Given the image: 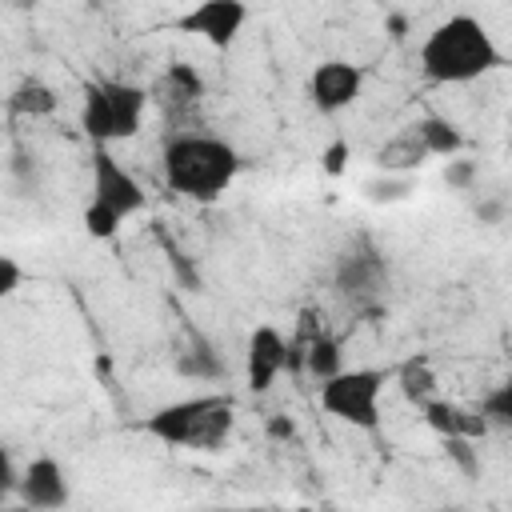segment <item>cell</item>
I'll list each match as a JSON object with an SVG mask.
<instances>
[{
  "instance_id": "d6986e66",
  "label": "cell",
  "mask_w": 512,
  "mask_h": 512,
  "mask_svg": "<svg viewBox=\"0 0 512 512\" xmlns=\"http://www.w3.org/2000/svg\"><path fill=\"white\" fill-rule=\"evenodd\" d=\"M396 384H400V396L408 400V404H424V400H432L436 396V376H432V364H428V356H412V360H404L400 368H396Z\"/></svg>"
},
{
  "instance_id": "f546056e",
  "label": "cell",
  "mask_w": 512,
  "mask_h": 512,
  "mask_svg": "<svg viewBox=\"0 0 512 512\" xmlns=\"http://www.w3.org/2000/svg\"><path fill=\"white\" fill-rule=\"evenodd\" d=\"M264 432H268V440H296V424L288 416H268Z\"/></svg>"
},
{
  "instance_id": "277c9868",
  "label": "cell",
  "mask_w": 512,
  "mask_h": 512,
  "mask_svg": "<svg viewBox=\"0 0 512 512\" xmlns=\"http://www.w3.org/2000/svg\"><path fill=\"white\" fill-rule=\"evenodd\" d=\"M396 368H340L336 376L320 380V408L336 416L340 424H352L360 432L380 428V396Z\"/></svg>"
},
{
  "instance_id": "6da1fadb",
  "label": "cell",
  "mask_w": 512,
  "mask_h": 512,
  "mask_svg": "<svg viewBox=\"0 0 512 512\" xmlns=\"http://www.w3.org/2000/svg\"><path fill=\"white\" fill-rule=\"evenodd\" d=\"M240 152L212 132L200 128H184V132H168L164 148H160V176L176 196L212 204L220 200L232 180L240 176Z\"/></svg>"
},
{
  "instance_id": "52a82bcc",
  "label": "cell",
  "mask_w": 512,
  "mask_h": 512,
  "mask_svg": "<svg viewBox=\"0 0 512 512\" xmlns=\"http://www.w3.org/2000/svg\"><path fill=\"white\" fill-rule=\"evenodd\" d=\"M204 92H208L204 76H200L192 64H184V60H172V64L156 76V84H152V100L160 104V112H164V120L172 124V132L192 128V112L200 108Z\"/></svg>"
},
{
  "instance_id": "603a6c76",
  "label": "cell",
  "mask_w": 512,
  "mask_h": 512,
  "mask_svg": "<svg viewBox=\"0 0 512 512\" xmlns=\"http://www.w3.org/2000/svg\"><path fill=\"white\" fill-rule=\"evenodd\" d=\"M120 224H124V216H120L116 208L96 204V200L84 204V232H88L92 240H112V236L120 232Z\"/></svg>"
},
{
  "instance_id": "3957f363",
  "label": "cell",
  "mask_w": 512,
  "mask_h": 512,
  "mask_svg": "<svg viewBox=\"0 0 512 512\" xmlns=\"http://www.w3.org/2000/svg\"><path fill=\"white\" fill-rule=\"evenodd\" d=\"M232 428H236V400L228 392H196L144 416L148 436L176 448H200V452L224 448Z\"/></svg>"
},
{
  "instance_id": "83f0119b",
  "label": "cell",
  "mask_w": 512,
  "mask_h": 512,
  "mask_svg": "<svg viewBox=\"0 0 512 512\" xmlns=\"http://www.w3.org/2000/svg\"><path fill=\"white\" fill-rule=\"evenodd\" d=\"M20 284H24V268L16 264V256H0V296H16Z\"/></svg>"
},
{
  "instance_id": "5b68a950",
  "label": "cell",
  "mask_w": 512,
  "mask_h": 512,
  "mask_svg": "<svg viewBox=\"0 0 512 512\" xmlns=\"http://www.w3.org/2000/svg\"><path fill=\"white\" fill-rule=\"evenodd\" d=\"M388 256L376 248L372 236H352L348 248L336 256V268H332V284H336V296L356 308V312H376L384 292H388Z\"/></svg>"
},
{
  "instance_id": "30bf717a",
  "label": "cell",
  "mask_w": 512,
  "mask_h": 512,
  "mask_svg": "<svg viewBox=\"0 0 512 512\" xmlns=\"http://www.w3.org/2000/svg\"><path fill=\"white\" fill-rule=\"evenodd\" d=\"M16 500H20V508H28V512H56V508H64V504L72 500L64 464H60L56 456H32V460L24 464Z\"/></svg>"
},
{
  "instance_id": "ac0fdd59",
  "label": "cell",
  "mask_w": 512,
  "mask_h": 512,
  "mask_svg": "<svg viewBox=\"0 0 512 512\" xmlns=\"http://www.w3.org/2000/svg\"><path fill=\"white\" fill-rule=\"evenodd\" d=\"M416 132L424 136V144H428V152L432 156H460L464 152V132H460V124L456 120H448V116H440V112H428V116H420L416 120Z\"/></svg>"
},
{
  "instance_id": "9c48e42d",
  "label": "cell",
  "mask_w": 512,
  "mask_h": 512,
  "mask_svg": "<svg viewBox=\"0 0 512 512\" xmlns=\"http://www.w3.org/2000/svg\"><path fill=\"white\" fill-rule=\"evenodd\" d=\"M364 92V68L352 60H320L308 76V96L320 116H336L352 108Z\"/></svg>"
},
{
  "instance_id": "f1b7e54d",
  "label": "cell",
  "mask_w": 512,
  "mask_h": 512,
  "mask_svg": "<svg viewBox=\"0 0 512 512\" xmlns=\"http://www.w3.org/2000/svg\"><path fill=\"white\" fill-rule=\"evenodd\" d=\"M472 216H476L484 228H492V224L504 220V200H492V196H488V200H480V204L472 208Z\"/></svg>"
},
{
  "instance_id": "ffe728a7",
  "label": "cell",
  "mask_w": 512,
  "mask_h": 512,
  "mask_svg": "<svg viewBox=\"0 0 512 512\" xmlns=\"http://www.w3.org/2000/svg\"><path fill=\"white\" fill-rule=\"evenodd\" d=\"M344 368V356H340V336H332L328 328L316 336V340H308V348H304V372L312 376V380H328V376H336Z\"/></svg>"
},
{
  "instance_id": "4dcf8cb0",
  "label": "cell",
  "mask_w": 512,
  "mask_h": 512,
  "mask_svg": "<svg viewBox=\"0 0 512 512\" xmlns=\"http://www.w3.org/2000/svg\"><path fill=\"white\" fill-rule=\"evenodd\" d=\"M404 32H408V20L396 12V16H388V36L392 40H404Z\"/></svg>"
},
{
  "instance_id": "9a60e30c",
  "label": "cell",
  "mask_w": 512,
  "mask_h": 512,
  "mask_svg": "<svg viewBox=\"0 0 512 512\" xmlns=\"http://www.w3.org/2000/svg\"><path fill=\"white\" fill-rule=\"evenodd\" d=\"M424 160H432L424 136L416 132V124H408L404 132H396L392 140H384L376 148V168L380 172H396V176H408L416 168H424Z\"/></svg>"
},
{
  "instance_id": "7c38bea8",
  "label": "cell",
  "mask_w": 512,
  "mask_h": 512,
  "mask_svg": "<svg viewBox=\"0 0 512 512\" xmlns=\"http://www.w3.org/2000/svg\"><path fill=\"white\" fill-rule=\"evenodd\" d=\"M172 364H176V376H184V380H208V384H216V380L228 376V364L216 352V344L200 328H192V324H184V340L176 344V360Z\"/></svg>"
},
{
  "instance_id": "8fae6325",
  "label": "cell",
  "mask_w": 512,
  "mask_h": 512,
  "mask_svg": "<svg viewBox=\"0 0 512 512\" xmlns=\"http://www.w3.org/2000/svg\"><path fill=\"white\" fill-rule=\"evenodd\" d=\"M288 368V340L280 336V328L272 324H260L248 332V348H244V376H248V388L256 396H264L276 376Z\"/></svg>"
},
{
  "instance_id": "7a4b0ae2",
  "label": "cell",
  "mask_w": 512,
  "mask_h": 512,
  "mask_svg": "<svg viewBox=\"0 0 512 512\" xmlns=\"http://www.w3.org/2000/svg\"><path fill=\"white\" fill-rule=\"evenodd\" d=\"M500 64L504 52L496 48L488 24L468 12L440 20L420 44V72L428 84H472L496 72Z\"/></svg>"
},
{
  "instance_id": "2e32d148",
  "label": "cell",
  "mask_w": 512,
  "mask_h": 512,
  "mask_svg": "<svg viewBox=\"0 0 512 512\" xmlns=\"http://www.w3.org/2000/svg\"><path fill=\"white\" fill-rule=\"evenodd\" d=\"M80 128L92 144H112L116 140V124H112V104L104 92V80L84 84V104H80Z\"/></svg>"
},
{
  "instance_id": "4fadbf2b",
  "label": "cell",
  "mask_w": 512,
  "mask_h": 512,
  "mask_svg": "<svg viewBox=\"0 0 512 512\" xmlns=\"http://www.w3.org/2000/svg\"><path fill=\"white\" fill-rule=\"evenodd\" d=\"M420 420L436 432V436H472V440H484L488 436V420L480 408H464L456 400H444V396H432L420 404Z\"/></svg>"
},
{
  "instance_id": "5bb4252c",
  "label": "cell",
  "mask_w": 512,
  "mask_h": 512,
  "mask_svg": "<svg viewBox=\"0 0 512 512\" xmlns=\"http://www.w3.org/2000/svg\"><path fill=\"white\" fill-rule=\"evenodd\" d=\"M108 104H112V124H116V140H132L144 124V108H148V88L128 84V80H104Z\"/></svg>"
},
{
  "instance_id": "4316f807",
  "label": "cell",
  "mask_w": 512,
  "mask_h": 512,
  "mask_svg": "<svg viewBox=\"0 0 512 512\" xmlns=\"http://www.w3.org/2000/svg\"><path fill=\"white\" fill-rule=\"evenodd\" d=\"M348 160H352V144H348L344 136L328 140V144H324V152H320V168H324L328 176H340V172L348 168Z\"/></svg>"
},
{
  "instance_id": "cb8c5ba5",
  "label": "cell",
  "mask_w": 512,
  "mask_h": 512,
  "mask_svg": "<svg viewBox=\"0 0 512 512\" xmlns=\"http://www.w3.org/2000/svg\"><path fill=\"white\" fill-rule=\"evenodd\" d=\"M156 240H160V248L168 252V264H172V272H176V280L188 288V292H204V280H200V272H196V264L180 252V244L168 236V232H156Z\"/></svg>"
},
{
  "instance_id": "484cf974",
  "label": "cell",
  "mask_w": 512,
  "mask_h": 512,
  "mask_svg": "<svg viewBox=\"0 0 512 512\" xmlns=\"http://www.w3.org/2000/svg\"><path fill=\"white\" fill-rule=\"evenodd\" d=\"M476 176H480L476 160H464V156H448V164H444V184H448L452 192H472Z\"/></svg>"
},
{
  "instance_id": "8992f818",
  "label": "cell",
  "mask_w": 512,
  "mask_h": 512,
  "mask_svg": "<svg viewBox=\"0 0 512 512\" xmlns=\"http://www.w3.org/2000/svg\"><path fill=\"white\" fill-rule=\"evenodd\" d=\"M248 24V4L244 0H196L180 20L176 28L188 32V36H200L204 44H212L216 52H228L240 32Z\"/></svg>"
},
{
  "instance_id": "d4e9b609",
  "label": "cell",
  "mask_w": 512,
  "mask_h": 512,
  "mask_svg": "<svg viewBox=\"0 0 512 512\" xmlns=\"http://www.w3.org/2000/svg\"><path fill=\"white\" fill-rule=\"evenodd\" d=\"M408 192H412V180L408 176H396V172H384V176H376V180L364 184V196L372 204H396V200H408Z\"/></svg>"
},
{
  "instance_id": "ba28073f",
  "label": "cell",
  "mask_w": 512,
  "mask_h": 512,
  "mask_svg": "<svg viewBox=\"0 0 512 512\" xmlns=\"http://www.w3.org/2000/svg\"><path fill=\"white\" fill-rule=\"evenodd\" d=\"M92 200L116 208L124 220L144 212V204H148L140 180L108 152V144H92Z\"/></svg>"
},
{
  "instance_id": "44dd1931",
  "label": "cell",
  "mask_w": 512,
  "mask_h": 512,
  "mask_svg": "<svg viewBox=\"0 0 512 512\" xmlns=\"http://www.w3.org/2000/svg\"><path fill=\"white\" fill-rule=\"evenodd\" d=\"M440 444H444V456L452 460V468L464 476V480H480V472H484V464H480V440H472V436H440Z\"/></svg>"
},
{
  "instance_id": "7402d4cb",
  "label": "cell",
  "mask_w": 512,
  "mask_h": 512,
  "mask_svg": "<svg viewBox=\"0 0 512 512\" xmlns=\"http://www.w3.org/2000/svg\"><path fill=\"white\" fill-rule=\"evenodd\" d=\"M480 412H484V420H488L492 428L512 432V376L500 380L496 388H488V392L480 396Z\"/></svg>"
},
{
  "instance_id": "1f68e13d",
  "label": "cell",
  "mask_w": 512,
  "mask_h": 512,
  "mask_svg": "<svg viewBox=\"0 0 512 512\" xmlns=\"http://www.w3.org/2000/svg\"><path fill=\"white\" fill-rule=\"evenodd\" d=\"M12 4H16V8H32L36 0H12Z\"/></svg>"
},
{
  "instance_id": "e0dca14e",
  "label": "cell",
  "mask_w": 512,
  "mask_h": 512,
  "mask_svg": "<svg viewBox=\"0 0 512 512\" xmlns=\"http://www.w3.org/2000/svg\"><path fill=\"white\" fill-rule=\"evenodd\" d=\"M56 108H60V96H56L44 80H36V76L20 80V84L12 88V96H8V112L28 116V120H44V116H52Z\"/></svg>"
}]
</instances>
